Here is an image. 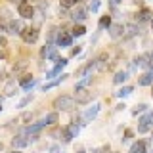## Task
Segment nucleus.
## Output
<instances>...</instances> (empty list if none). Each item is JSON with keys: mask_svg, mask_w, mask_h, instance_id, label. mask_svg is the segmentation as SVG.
Wrapping results in <instances>:
<instances>
[{"mask_svg": "<svg viewBox=\"0 0 153 153\" xmlns=\"http://www.w3.org/2000/svg\"><path fill=\"white\" fill-rule=\"evenodd\" d=\"M54 107L57 111H73L76 107V103H75L73 98H69V96H59V98H56Z\"/></svg>", "mask_w": 153, "mask_h": 153, "instance_id": "obj_1", "label": "nucleus"}, {"mask_svg": "<svg viewBox=\"0 0 153 153\" xmlns=\"http://www.w3.org/2000/svg\"><path fill=\"white\" fill-rule=\"evenodd\" d=\"M151 124H153V111H147V113L140 119V124H138V132H140V134L147 132Z\"/></svg>", "mask_w": 153, "mask_h": 153, "instance_id": "obj_2", "label": "nucleus"}, {"mask_svg": "<svg viewBox=\"0 0 153 153\" xmlns=\"http://www.w3.org/2000/svg\"><path fill=\"white\" fill-rule=\"evenodd\" d=\"M92 98H94V92H92V90H86V88H79L76 94H75L76 103H88Z\"/></svg>", "mask_w": 153, "mask_h": 153, "instance_id": "obj_3", "label": "nucleus"}, {"mask_svg": "<svg viewBox=\"0 0 153 153\" xmlns=\"http://www.w3.org/2000/svg\"><path fill=\"white\" fill-rule=\"evenodd\" d=\"M17 13H19L23 19H31L33 16H35V8H33L29 2H21V4L17 6Z\"/></svg>", "mask_w": 153, "mask_h": 153, "instance_id": "obj_4", "label": "nucleus"}, {"mask_svg": "<svg viewBox=\"0 0 153 153\" xmlns=\"http://www.w3.org/2000/svg\"><path fill=\"white\" fill-rule=\"evenodd\" d=\"M21 38L27 42V44H35L38 40V31L36 29H23L21 31Z\"/></svg>", "mask_w": 153, "mask_h": 153, "instance_id": "obj_5", "label": "nucleus"}, {"mask_svg": "<svg viewBox=\"0 0 153 153\" xmlns=\"http://www.w3.org/2000/svg\"><path fill=\"white\" fill-rule=\"evenodd\" d=\"M79 136V124H75V123H71L69 126L63 130V140L65 142H71L73 138H76Z\"/></svg>", "mask_w": 153, "mask_h": 153, "instance_id": "obj_6", "label": "nucleus"}, {"mask_svg": "<svg viewBox=\"0 0 153 153\" xmlns=\"http://www.w3.org/2000/svg\"><path fill=\"white\" fill-rule=\"evenodd\" d=\"M40 56L46 57V59H57V46H54V44L44 46L42 52H40Z\"/></svg>", "mask_w": 153, "mask_h": 153, "instance_id": "obj_7", "label": "nucleus"}, {"mask_svg": "<svg viewBox=\"0 0 153 153\" xmlns=\"http://www.w3.org/2000/svg\"><path fill=\"white\" fill-rule=\"evenodd\" d=\"M71 42H73V35H69V33H65V31H61L59 35H57V46L67 48V46H71Z\"/></svg>", "mask_w": 153, "mask_h": 153, "instance_id": "obj_8", "label": "nucleus"}, {"mask_svg": "<svg viewBox=\"0 0 153 153\" xmlns=\"http://www.w3.org/2000/svg\"><path fill=\"white\" fill-rule=\"evenodd\" d=\"M67 63H69V61H67V59H57L56 67H54V69H52V71H48V73H46V79H54V76H57V75L61 73V69H63V67H65Z\"/></svg>", "mask_w": 153, "mask_h": 153, "instance_id": "obj_9", "label": "nucleus"}, {"mask_svg": "<svg viewBox=\"0 0 153 153\" xmlns=\"http://www.w3.org/2000/svg\"><path fill=\"white\" fill-rule=\"evenodd\" d=\"M23 23L21 21H17V19H10V23H8V31L12 33V35H21V31H23Z\"/></svg>", "mask_w": 153, "mask_h": 153, "instance_id": "obj_10", "label": "nucleus"}, {"mask_svg": "<svg viewBox=\"0 0 153 153\" xmlns=\"http://www.w3.org/2000/svg\"><path fill=\"white\" fill-rule=\"evenodd\" d=\"M109 35H111V38H119L124 35V27L121 25V23H111L109 25Z\"/></svg>", "mask_w": 153, "mask_h": 153, "instance_id": "obj_11", "label": "nucleus"}, {"mask_svg": "<svg viewBox=\"0 0 153 153\" xmlns=\"http://www.w3.org/2000/svg\"><path fill=\"white\" fill-rule=\"evenodd\" d=\"M98 113H100V103H94L90 109H86V113L82 115V119H84L86 123H90L92 119H96V115H98Z\"/></svg>", "mask_w": 153, "mask_h": 153, "instance_id": "obj_12", "label": "nucleus"}, {"mask_svg": "<svg viewBox=\"0 0 153 153\" xmlns=\"http://www.w3.org/2000/svg\"><path fill=\"white\" fill-rule=\"evenodd\" d=\"M136 19H138L140 23L151 21V19H153V12H151V10H147V8H143V10H140V12L136 13Z\"/></svg>", "mask_w": 153, "mask_h": 153, "instance_id": "obj_13", "label": "nucleus"}, {"mask_svg": "<svg viewBox=\"0 0 153 153\" xmlns=\"http://www.w3.org/2000/svg\"><path fill=\"white\" fill-rule=\"evenodd\" d=\"M71 17H73L75 21H84L86 19V10L82 6H76L73 12H71Z\"/></svg>", "mask_w": 153, "mask_h": 153, "instance_id": "obj_14", "label": "nucleus"}, {"mask_svg": "<svg viewBox=\"0 0 153 153\" xmlns=\"http://www.w3.org/2000/svg\"><path fill=\"white\" fill-rule=\"evenodd\" d=\"M27 143H29V140H25V132H19L17 136L12 140V146L13 147H25Z\"/></svg>", "mask_w": 153, "mask_h": 153, "instance_id": "obj_15", "label": "nucleus"}, {"mask_svg": "<svg viewBox=\"0 0 153 153\" xmlns=\"http://www.w3.org/2000/svg\"><path fill=\"white\" fill-rule=\"evenodd\" d=\"M35 84H36V79H31L29 75H25V76L21 79V88H23V90H31Z\"/></svg>", "mask_w": 153, "mask_h": 153, "instance_id": "obj_16", "label": "nucleus"}, {"mask_svg": "<svg viewBox=\"0 0 153 153\" xmlns=\"http://www.w3.org/2000/svg\"><path fill=\"white\" fill-rule=\"evenodd\" d=\"M138 84H140V86H149V84H153V73H143L140 79H138Z\"/></svg>", "mask_w": 153, "mask_h": 153, "instance_id": "obj_17", "label": "nucleus"}, {"mask_svg": "<svg viewBox=\"0 0 153 153\" xmlns=\"http://www.w3.org/2000/svg\"><path fill=\"white\" fill-rule=\"evenodd\" d=\"M132 92H134L132 86H123V88H119L117 92H115V96H117V98H126V96H130Z\"/></svg>", "mask_w": 153, "mask_h": 153, "instance_id": "obj_18", "label": "nucleus"}, {"mask_svg": "<svg viewBox=\"0 0 153 153\" xmlns=\"http://www.w3.org/2000/svg\"><path fill=\"white\" fill-rule=\"evenodd\" d=\"M130 153H146V142H134Z\"/></svg>", "mask_w": 153, "mask_h": 153, "instance_id": "obj_19", "label": "nucleus"}, {"mask_svg": "<svg viewBox=\"0 0 153 153\" xmlns=\"http://www.w3.org/2000/svg\"><path fill=\"white\" fill-rule=\"evenodd\" d=\"M126 79H128V73H126V71H119V73L113 76V82H115V84H121V82H124Z\"/></svg>", "mask_w": 153, "mask_h": 153, "instance_id": "obj_20", "label": "nucleus"}, {"mask_svg": "<svg viewBox=\"0 0 153 153\" xmlns=\"http://www.w3.org/2000/svg\"><path fill=\"white\" fill-rule=\"evenodd\" d=\"M42 121H44V124L48 126V124H56L57 123V113L54 111V113H48L44 119H42Z\"/></svg>", "mask_w": 153, "mask_h": 153, "instance_id": "obj_21", "label": "nucleus"}, {"mask_svg": "<svg viewBox=\"0 0 153 153\" xmlns=\"http://www.w3.org/2000/svg\"><path fill=\"white\" fill-rule=\"evenodd\" d=\"M16 90H17L16 80H10V82L6 84V96H13V94H16Z\"/></svg>", "mask_w": 153, "mask_h": 153, "instance_id": "obj_22", "label": "nucleus"}, {"mask_svg": "<svg viewBox=\"0 0 153 153\" xmlns=\"http://www.w3.org/2000/svg\"><path fill=\"white\" fill-rule=\"evenodd\" d=\"M109 25H111V16H102V19H100V29H109Z\"/></svg>", "mask_w": 153, "mask_h": 153, "instance_id": "obj_23", "label": "nucleus"}, {"mask_svg": "<svg viewBox=\"0 0 153 153\" xmlns=\"http://www.w3.org/2000/svg\"><path fill=\"white\" fill-rule=\"evenodd\" d=\"M136 33H138L136 25H126V27H124V35H126V36H134Z\"/></svg>", "mask_w": 153, "mask_h": 153, "instance_id": "obj_24", "label": "nucleus"}, {"mask_svg": "<svg viewBox=\"0 0 153 153\" xmlns=\"http://www.w3.org/2000/svg\"><path fill=\"white\" fill-rule=\"evenodd\" d=\"M134 63L140 65V67H147V65H149V61H147L146 56H140V57H136V59H134Z\"/></svg>", "mask_w": 153, "mask_h": 153, "instance_id": "obj_25", "label": "nucleus"}, {"mask_svg": "<svg viewBox=\"0 0 153 153\" xmlns=\"http://www.w3.org/2000/svg\"><path fill=\"white\" fill-rule=\"evenodd\" d=\"M84 33H86V29L82 25H75V29H73V33H71V35H73V36H82Z\"/></svg>", "mask_w": 153, "mask_h": 153, "instance_id": "obj_26", "label": "nucleus"}, {"mask_svg": "<svg viewBox=\"0 0 153 153\" xmlns=\"http://www.w3.org/2000/svg\"><path fill=\"white\" fill-rule=\"evenodd\" d=\"M90 80H92V76H84V79L80 80V82H76V86H75V90H79V88H84V86L88 84Z\"/></svg>", "mask_w": 153, "mask_h": 153, "instance_id": "obj_27", "label": "nucleus"}, {"mask_svg": "<svg viewBox=\"0 0 153 153\" xmlns=\"http://www.w3.org/2000/svg\"><path fill=\"white\" fill-rule=\"evenodd\" d=\"M90 12H98V8H100V0H90Z\"/></svg>", "mask_w": 153, "mask_h": 153, "instance_id": "obj_28", "label": "nucleus"}, {"mask_svg": "<svg viewBox=\"0 0 153 153\" xmlns=\"http://www.w3.org/2000/svg\"><path fill=\"white\" fill-rule=\"evenodd\" d=\"M146 109H147V105H146V103H138V105H136V109H134L132 113H134V115H138V113L146 111Z\"/></svg>", "mask_w": 153, "mask_h": 153, "instance_id": "obj_29", "label": "nucleus"}, {"mask_svg": "<svg viewBox=\"0 0 153 153\" xmlns=\"http://www.w3.org/2000/svg\"><path fill=\"white\" fill-rule=\"evenodd\" d=\"M31 100H33V96H27V98H23L21 102H19V107H25V105L31 102Z\"/></svg>", "mask_w": 153, "mask_h": 153, "instance_id": "obj_30", "label": "nucleus"}, {"mask_svg": "<svg viewBox=\"0 0 153 153\" xmlns=\"http://www.w3.org/2000/svg\"><path fill=\"white\" fill-rule=\"evenodd\" d=\"M75 4V0H61V6L63 8H69V6H73Z\"/></svg>", "mask_w": 153, "mask_h": 153, "instance_id": "obj_31", "label": "nucleus"}, {"mask_svg": "<svg viewBox=\"0 0 153 153\" xmlns=\"http://www.w3.org/2000/svg\"><path fill=\"white\" fill-rule=\"evenodd\" d=\"M48 153H63V151H61V147L54 146V147H50V151H48Z\"/></svg>", "mask_w": 153, "mask_h": 153, "instance_id": "obj_32", "label": "nucleus"}, {"mask_svg": "<svg viewBox=\"0 0 153 153\" xmlns=\"http://www.w3.org/2000/svg\"><path fill=\"white\" fill-rule=\"evenodd\" d=\"M4 46H8V40H6L2 35H0V48H4Z\"/></svg>", "mask_w": 153, "mask_h": 153, "instance_id": "obj_33", "label": "nucleus"}, {"mask_svg": "<svg viewBox=\"0 0 153 153\" xmlns=\"http://www.w3.org/2000/svg\"><path fill=\"white\" fill-rule=\"evenodd\" d=\"M128 138H132V130H126V132H124V138H123V142H126Z\"/></svg>", "mask_w": 153, "mask_h": 153, "instance_id": "obj_34", "label": "nucleus"}, {"mask_svg": "<svg viewBox=\"0 0 153 153\" xmlns=\"http://www.w3.org/2000/svg\"><path fill=\"white\" fill-rule=\"evenodd\" d=\"M109 2H111V6H119V4H121L123 0H109Z\"/></svg>", "mask_w": 153, "mask_h": 153, "instance_id": "obj_35", "label": "nucleus"}, {"mask_svg": "<svg viewBox=\"0 0 153 153\" xmlns=\"http://www.w3.org/2000/svg\"><path fill=\"white\" fill-rule=\"evenodd\" d=\"M8 2H12V4H17V6H19V4H21V2H25V0H8Z\"/></svg>", "mask_w": 153, "mask_h": 153, "instance_id": "obj_36", "label": "nucleus"}, {"mask_svg": "<svg viewBox=\"0 0 153 153\" xmlns=\"http://www.w3.org/2000/svg\"><path fill=\"white\" fill-rule=\"evenodd\" d=\"M76 54H80V48H79V46L73 48V56H76Z\"/></svg>", "mask_w": 153, "mask_h": 153, "instance_id": "obj_37", "label": "nucleus"}, {"mask_svg": "<svg viewBox=\"0 0 153 153\" xmlns=\"http://www.w3.org/2000/svg\"><path fill=\"white\" fill-rule=\"evenodd\" d=\"M149 67H151V73H153V54L149 56Z\"/></svg>", "mask_w": 153, "mask_h": 153, "instance_id": "obj_38", "label": "nucleus"}, {"mask_svg": "<svg viewBox=\"0 0 153 153\" xmlns=\"http://www.w3.org/2000/svg\"><path fill=\"white\" fill-rule=\"evenodd\" d=\"M0 59H4V54H2V52H0Z\"/></svg>", "mask_w": 153, "mask_h": 153, "instance_id": "obj_39", "label": "nucleus"}, {"mask_svg": "<svg viewBox=\"0 0 153 153\" xmlns=\"http://www.w3.org/2000/svg\"><path fill=\"white\" fill-rule=\"evenodd\" d=\"M10 153H19V151H17V149H13V151H10Z\"/></svg>", "mask_w": 153, "mask_h": 153, "instance_id": "obj_40", "label": "nucleus"}, {"mask_svg": "<svg viewBox=\"0 0 153 153\" xmlns=\"http://www.w3.org/2000/svg\"><path fill=\"white\" fill-rule=\"evenodd\" d=\"M151 27H153V19H151Z\"/></svg>", "mask_w": 153, "mask_h": 153, "instance_id": "obj_41", "label": "nucleus"}, {"mask_svg": "<svg viewBox=\"0 0 153 153\" xmlns=\"http://www.w3.org/2000/svg\"><path fill=\"white\" fill-rule=\"evenodd\" d=\"M0 111H2V105H0Z\"/></svg>", "mask_w": 153, "mask_h": 153, "instance_id": "obj_42", "label": "nucleus"}, {"mask_svg": "<svg viewBox=\"0 0 153 153\" xmlns=\"http://www.w3.org/2000/svg\"><path fill=\"white\" fill-rule=\"evenodd\" d=\"M0 149H2V143H0Z\"/></svg>", "mask_w": 153, "mask_h": 153, "instance_id": "obj_43", "label": "nucleus"}, {"mask_svg": "<svg viewBox=\"0 0 153 153\" xmlns=\"http://www.w3.org/2000/svg\"><path fill=\"white\" fill-rule=\"evenodd\" d=\"M79 153H84V151H79Z\"/></svg>", "mask_w": 153, "mask_h": 153, "instance_id": "obj_44", "label": "nucleus"}, {"mask_svg": "<svg viewBox=\"0 0 153 153\" xmlns=\"http://www.w3.org/2000/svg\"><path fill=\"white\" fill-rule=\"evenodd\" d=\"M75 2H76V0H75Z\"/></svg>", "mask_w": 153, "mask_h": 153, "instance_id": "obj_45", "label": "nucleus"}]
</instances>
